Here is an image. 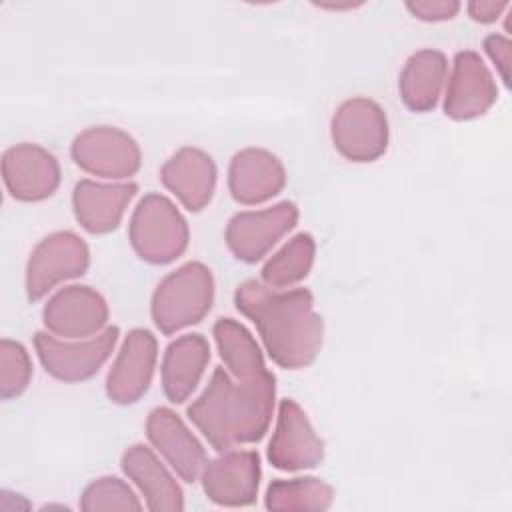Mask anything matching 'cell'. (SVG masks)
Returning <instances> with one entry per match:
<instances>
[{
	"label": "cell",
	"instance_id": "cell-1",
	"mask_svg": "<svg viewBox=\"0 0 512 512\" xmlns=\"http://www.w3.org/2000/svg\"><path fill=\"white\" fill-rule=\"evenodd\" d=\"M234 304L252 320L274 364L300 370L316 360L324 340V322L314 310L310 290H276L258 280H244L236 286Z\"/></svg>",
	"mask_w": 512,
	"mask_h": 512
},
{
	"label": "cell",
	"instance_id": "cell-2",
	"mask_svg": "<svg viewBox=\"0 0 512 512\" xmlns=\"http://www.w3.org/2000/svg\"><path fill=\"white\" fill-rule=\"evenodd\" d=\"M276 376L266 370L254 378H234L226 368H216L202 394L186 408L192 424L208 444L230 450L264 438L272 422Z\"/></svg>",
	"mask_w": 512,
	"mask_h": 512
},
{
	"label": "cell",
	"instance_id": "cell-3",
	"mask_svg": "<svg viewBox=\"0 0 512 512\" xmlns=\"http://www.w3.org/2000/svg\"><path fill=\"white\" fill-rule=\"evenodd\" d=\"M214 276L202 262H186L166 274L150 300L154 326L170 336L198 324L212 308Z\"/></svg>",
	"mask_w": 512,
	"mask_h": 512
},
{
	"label": "cell",
	"instance_id": "cell-4",
	"mask_svg": "<svg viewBox=\"0 0 512 512\" xmlns=\"http://www.w3.org/2000/svg\"><path fill=\"white\" fill-rule=\"evenodd\" d=\"M128 240L140 260L162 266L186 252L190 230L176 204L164 194L152 192L136 204L128 224Z\"/></svg>",
	"mask_w": 512,
	"mask_h": 512
},
{
	"label": "cell",
	"instance_id": "cell-5",
	"mask_svg": "<svg viewBox=\"0 0 512 512\" xmlns=\"http://www.w3.org/2000/svg\"><path fill=\"white\" fill-rule=\"evenodd\" d=\"M330 136L334 148L346 160L374 162L388 148V116L384 108L370 98H348L332 116Z\"/></svg>",
	"mask_w": 512,
	"mask_h": 512
},
{
	"label": "cell",
	"instance_id": "cell-6",
	"mask_svg": "<svg viewBox=\"0 0 512 512\" xmlns=\"http://www.w3.org/2000/svg\"><path fill=\"white\" fill-rule=\"evenodd\" d=\"M118 326H106L100 334L80 340H60L52 332H36L34 348L44 370L62 382L92 378L112 356L118 342Z\"/></svg>",
	"mask_w": 512,
	"mask_h": 512
},
{
	"label": "cell",
	"instance_id": "cell-7",
	"mask_svg": "<svg viewBox=\"0 0 512 512\" xmlns=\"http://www.w3.org/2000/svg\"><path fill=\"white\" fill-rule=\"evenodd\" d=\"M90 266L88 244L70 230L48 234L36 244L26 262V294L32 302L58 284L82 276Z\"/></svg>",
	"mask_w": 512,
	"mask_h": 512
},
{
	"label": "cell",
	"instance_id": "cell-8",
	"mask_svg": "<svg viewBox=\"0 0 512 512\" xmlns=\"http://www.w3.org/2000/svg\"><path fill=\"white\" fill-rule=\"evenodd\" d=\"M74 164L100 178L126 180L140 170L142 154L136 140L114 126H90L70 146Z\"/></svg>",
	"mask_w": 512,
	"mask_h": 512
},
{
	"label": "cell",
	"instance_id": "cell-9",
	"mask_svg": "<svg viewBox=\"0 0 512 512\" xmlns=\"http://www.w3.org/2000/svg\"><path fill=\"white\" fill-rule=\"evenodd\" d=\"M296 224L298 206L290 200H282L270 208L234 214L226 224L224 240L234 258L254 264L262 260Z\"/></svg>",
	"mask_w": 512,
	"mask_h": 512
},
{
	"label": "cell",
	"instance_id": "cell-10",
	"mask_svg": "<svg viewBox=\"0 0 512 512\" xmlns=\"http://www.w3.org/2000/svg\"><path fill=\"white\" fill-rule=\"evenodd\" d=\"M324 440L298 402L284 398L278 404L276 426L268 442V462L284 472L316 468L324 460Z\"/></svg>",
	"mask_w": 512,
	"mask_h": 512
},
{
	"label": "cell",
	"instance_id": "cell-11",
	"mask_svg": "<svg viewBox=\"0 0 512 512\" xmlns=\"http://www.w3.org/2000/svg\"><path fill=\"white\" fill-rule=\"evenodd\" d=\"M108 304L104 296L86 284L60 288L42 310V322L48 332L68 338H92L108 324Z\"/></svg>",
	"mask_w": 512,
	"mask_h": 512
},
{
	"label": "cell",
	"instance_id": "cell-12",
	"mask_svg": "<svg viewBox=\"0 0 512 512\" xmlns=\"http://www.w3.org/2000/svg\"><path fill=\"white\" fill-rule=\"evenodd\" d=\"M260 476L262 466L256 450H224L206 462L200 482L210 502L240 508L256 502Z\"/></svg>",
	"mask_w": 512,
	"mask_h": 512
},
{
	"label": "cell",
	"instance_id": "cell-13",
	"mask_svg": "<svg viewBox=\"0 0 512 512\" xmlns=\"http://www.w3.org/2000/svg\"><path fill=\"white\" fill-rule=\"evenodd\" d=\"M158 360V342L146 328H132L106 376V396L110 402L128 406L138 402L150 388Z\"/></svg>",
	"mask_w": 512,
	"mask_h": 512
},
{
	"label": "cell",
	"instance_id": "cell-14",
	"mask_svg": "<svg viewBox=\"0 0 512 512\" xmlns=\"http://www.w3.org/2000/svg\"><path fill=\"white\" fill-rule=\"evenodd\" d=\"M496 98L498 86L482 56L474 50L458 52L444 92V114L458 122L474 120L484 116Z\"/></svg>",
	"mask_w": 512,
	"mask_h": 512
},
{
	"label": "cell",
	"instance_id": "cell-15",
	"mask_svg": "<svg viewBox=\"0 0 512 512\" xmlns=\"http://www.w3.org/2000/svg\"><path fill=\"white\" fill-rule=\"evenodd\" d=\"M2 180L14 200L40 202L60 186V164L40 144H14L2 154Z\"/></svg>",
	"mask_w": 512,
	"mask_h": 512
},
{
	"label": "cell",
	"instance_id": "cell-16",
	"mask_svg": "<svg viewBox=\"0 0 512 512\" xmlns=\"http://www.w3.org/2000/svg\"><path fill=\"white\" fill-rule=\"evenodd\" d=\"M146 436L184 482H196L200 478L208 462L206 450L172 408L158 406L148 414Z\"/></svg>",
	"mask_w": 512,
	"mask_h": 512
},
{
	"label": "cell",
	"instance_id": "cell-17",
	"mask_svg": "<svg viewBox=\"0 0 512 512\" xmlns=\"http://www.w3.org/2000/svg\"><path fill=\"white\" fill-rule=\"evenodd\" d=\"M286 186V170L278 156L264 148L236 152L228 166V190L238 204L256 206L278 196Z\"/></svg>",
	"mask_w": 512,
	"mask_h": 512
},
{
	"label": "cell",
	"instance_id": "cell-18",
	"mask_svg": "<svg viewBox=\"0 0 512 512\" xmlns=\"http://www.w3.org/2000/svg\"><path fill=\"white\" fill-rule=\"evenodd\" d=\"M136 192L138 184L134 182H96L84 178L74 186L72 210L86 232L108 234L120 226Z\"/></svg>",
	"mask_w": 512,
	"mask_h": 512
},
{
	"label": "cell",
	"instance_id": "cell-19",
	"mask_svg": "<svg viewBox=\"0 0 512 512\" xmlns=\"http://www.w3.org/2000/svg\"><path fill=\"white\" fill-rule=\"evenodd\" d=\"M216 164L210 154L200 148L184 146L172 154L160 168V180L180 204L190 212L208 206L216 188Z\"/></svg>",
	"mask_w": 512,
	"mask_h": 512
},
{
	"label": "cell",
	"instance_id": "cell-20",
	"mask_svg": "<svg viewBox=\"0 0 512 512\" xmlns=\"http://www.w3.org/2000/svg\"><path fill=\"white\" fill-rule=\"evenodd\" d=\"M122 472L136 484L146 500V508L154 512L184 510V494L176 478L144 444H132L120 460Z\"/></svg>",
	"mask_w": 512,
	"mask_h": 512
},
{
	"label": "cell",
	"instance_id": "cell-21",
	"mask_svg": "<svg viewBox=\"0 0 512 512\" xmlns=\"http://www.w3.org/2000/svg\"><path fill=\"white\" fill-rule=\"evenodd\" d=\"M210 362V344L198 334H184L166 346L162 358V390L172 404H184Z\"/></svg>",
	"mask_w": 512,
	"mask_h": 512
},
{
	"label": "cell",
	"instance_id": "cell-22",
	"mask_svg": "<svg viewBox=\"0 0 512 512\" xmlns=\"http://www.w3.org/2000/svg\"><path fill=\"white\" fill-rule=\"evenodd\" d=\"M448 74L444 52L422 48L410 54L398 76V92L404 106L412 112H430L438 106Z\"/></svg>",
	"mask_w": 512,
	"mask_h": 512
},
{
	"label": "cell",
	"instance_id": "cell-23",
	"mask_svg": "<svg viewBox=\"0 0 512 512\" xmlns=\"http://www.w3.org/2000/svg\"><path fill=\"white\" fill-rule=\"evenodd\" d=\"M212 334H214L218 354L224 362V368L234 378H240V380L254 378L268 370L262 348L258 346L250 330L238 320L218 318L214 322Z\"/></svg>",
	"mask_w": 512,
	"mask_h": 512
},
{
	"label": "cell",
	"instance_id": "cell-24",
	"mask_svg": "<svg viewBox=\"0 0 512 512\" xmlns=\"http://www.w3.org/2000/svg\"><path fill=\"white\" fill-rule=\"evenodd\" d=\"M334 502V488L316 476L278 478L266 488L264 506L276 512H302L328 510Z\"/></svg>",
	"mask_w": 512,
	"mask_h": 512
},
{
	"label": "cell",
	"instance_id": "cell-25",
	"mask_svg": "<svg viewBox=\"0 0 512 512\" xmlns=\"http://www.w3.org/2000/svg\"><path fill=\"white\" fill-rule=\"evenodd\" d=\"M316 242L312 234L300 232L292 236L278 252H274L262 266V282L270 288H290L302 282L314 264Z\"/></svg>",
	"mask_w": 512,
	"mask_h": 512
},
{
	"label": "cell",
	"instance_id": "cell-26",
	"mask_svg": "<svg viewBox=\"0 0 512 512\" xmlns=\"http://www.w3.org/2000/svg\"><path fill=\"white\" fill-rule=\"evenodd\" d=\"M80 508L86 512L140 510L142 502L124 480L116 476H102L84 488L80 496Z\"/></svg>",
	"mask_w": 512,
	"mask_h": 512
},
{
	"label": "cell",
	"instance_id": "cell-27",
	"mask_svg": "<svg viewBox=\"0 0 512 512\" xmlns=\"http://www.w3.org/2000/svg\"><path fill=\"white\" fill-rule=\"evenodd\" d=\"M32 378V362L28 350L10 338L0 340V398L20 396Z\"/></svg>",
	"mask_w": 512,
	"mask_h": 512
},
{
	"label": "cell",
	"instance_id": "cell-28",
	"mask_svg": "<svg viewBox=\"0 0 512 512\" xmlns=\"http://www.w3.org/2000/svg\"><path fill=\"white\" fill-rule=\"evenodd\" d=\"M404 6L414 18L422 22L452 20L462 8V4L456 0H410Z\"/></svg>",
	"mask_w": 512,
	"mask_h": 512
},
{
	"label": "cell",
	"instance_id": "cell-29",
	"mask_svg": "<svg viewBox=\"0 0 512 512\" xmlns=\"http://www.w3.org/2000/svg\"><path fill=\"white\" fill-rule=\"evenodd\" d=\"M484 52L492 60L500 80L510 86V62H512V42L504 34H488L484 38Z\"/></svg>",
	"mask_w": 512,
	"mask_h": 512
},
{
	"label": "cell",
	"instance_id": "cell-30",
	"mask_svg": "<svg viewBox=\"0 0 512 512\" xmlns=\"http://www.w3.org/2000/svg\"><path fill=\"white\" fill-rule=\"evenodd\" d=\"M508 8H510L508 2H496V0H472L466 4L468 16L480 24L496 22L500 16H504Z\"/></svg>",
	"mask_w": 512,
	"mask_h": 512
},
{
	"label": "cell",
	"instance_id": "cell-31",
	"mask_svg": "<svg viewBox=\"0 0 512 512\" xmlns=\"http://www.w3.org/2000/svg\"><path fill=\"white\" fill-rule=\"evenodd\" d=\"M316 6L326 8V10H352V8L360 6V4H352V2H348V4H316Z\"/></svg>",
	"mask_w": 512,
	"mask_h": 512
}]
</instances>
